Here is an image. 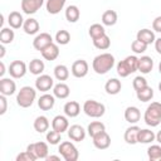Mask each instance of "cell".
Instances as JSON below:
<instances>
[{"mask_svg": "<svg viewBox=\"0 0 161 161\" xmlns=\"http://www.w3.org/2000/svg\"><path fill=\"white\" fill-rule=\"evenodd\" d=\"M15 160H16V161H35V160H38V158L35 157V155H33L31 152H29L28 150H25V151L20 152V153L16 156Z\"/></svg>", "mask_w": 161, "mask_h": 161, "instance_id": "obj_45", "label": "cell"}, {"mask_svg": "<svg viewBox=\"0 0 161 161\" xmlns=\"http://www.w3.org/2000/svg\"><path fill=\"white\" fill-rule=\"evenodd\" d=\"M103 131H106V126L101 121H92L87 127V133L91 137H94L96 135H98V133H101Z\"/></svg>", "mask_w": 161, "mask_h": 161, "instance_id": "obj_35", "label": "cell"}, {"mask_svg": "<svg viewBox=\"0 0 161 161\" xmlns=\"http://www.w3.org/2000/svg\"><path fill=\"white\" fill-rule=\"evenodd\" d=\"M136 97H137V99L141 101V102H150V101L153 98V89H152L150 86H147V87H145L143 89L136 92Z\"/></svg>", "mask_w": 161, "mask_h": 161, "instance_id": "obj_39", "label": "cell"}, {"mask_svg": "<svg viewBox=\"0 0 161 161\" xmlns=\"http://www.w3.org/2000/svg\"><path fill=\"white\" fill-rule=\"evenodd\" d=\"M34 130L38 132V133H44L49 130V126H50V122L48 119V117L45 116H38L35 119H34Z\"/></svg>", "mask_w": 161, "mask_h": 161, "instance_id": "obj_31", "label": "cell"}, {"mask_svg": "<svg viewBox=\"0 0 161 161\" xmlns=\"http://www.w3.org/2000/svg\"><path fill=\"white\" fill-rule=\"evenodd\" d=\"M4 55H5V47H4V44H1L0 45V59H3Z\"/></svg>", "mask_w": 161, "mask_h": 161, "instance_id": "obj_51", "label": "cell"}, {"mask_svg": "<svg viewBox=\"0 0 161 161\" xmlns=\"http://www.w3.org/2000/svg\"><path fill=\"white\" fill-rule=\"evenodd\" d=\"M15 92H16V83L11 78L3 77L0 79V93L9 97V96H13Z\"/></svg>", "mask_w": 161, "mask_h": 161, "instance_id": "obj_15", "label": "cell"}, {"mask_svg": "<svg viewBox=\"0 0 161 161\" xmlns=\"http://www.w3.org/2000/svg\"><path fill=\"white\" fill-rule=\"evenodd\" d=\"M147 47H148L147 44H145L143 42L138 40V39L133 40L132 44H131V49H132V52L135 54H142V53H145L146 49H147Z\"/></svg>", "mask_w": 161, "mask_h": 161, "instance_id": "obj_43", "label": "cell"}, {"mask_svg": "<svg viewBox=\"0 0 161 161\" xmlns=\"http://www.w3.org/2000/svg\"><path fill=\"white\" fill-rule=\"evenodd\" d=\"M40 53L45 60H49V62L55 60L59 57V45L57 43H52L48 47H45Z\"/></svg>", "mask_w": 161, "mask_h": 161, "instance_id": "obj_18", "label": "cell"}, {"mask_svg": "<svg viewBox=\"0 0 161 161\" xmlns=\"http://www.w3.org/2000/svg\"><path fill=\"white\" fill-rule=\"evenodd\" d=\"M15 38V33L13 30V28H1V31H0V43L6 45V44H10L13 43Z\"/></svg>", "mask_w": 161, "mask_h": 161, "instance_id": "obj_36", "label": "cell"}, {"mask_svg": "<svg viewBox=\"0 0 161 161\" xmlns=\"http://www.w3.org/2000/svg\"><path fill=\"white\" fill-rule=\"evenodd\" d=\"M88 34H89V36L92 38V40H93V39H97V38H99V36H102V35H104V34H106L104 25H103V24H98V23L92 24V25L89 26V29H88Z\"/></svg>", "mask_w": 161, "mask_h": 161, "instance_id": "obj_37", "label": "cell"}, {"mask_svg": "<svg viewBox=\"0 0 161 161\" xmlns=\"http://www.w3.org/2000/svg\"><path fill=\"white\" fill-rule=\"evenodd\" d=\"M116 64V59L111 53H101L93 58L92 68L97 74L108 73Z\"/></svg>", "mask_w": 161, "mask_h": 161, "instance_id": "obj_1", "label": "cell"}, {"mask_svg": "<svg viewBox=\"0 0 161 161\" xmlns=\"http://www.w3.org/2000/svg\"><path fill=\"white\" fill-rule=\"evenodd\" d=\"M147 86H148V84H147V80H146V78L142 77V75H137V77H135L133 80H132V87H133V89H135L136 92L143 89V88L147 87Z\"/></svg>", "mask_w": 161, "mask_h": 161, "instance_id": "obj_44", "label": "cell"}, {"mask_svg": "<svg viewBox=\"0 0 161 161\" xmlns=\"http://www.w3.org/2000/svg\"><path fill=\"white\" fill-rule=\"evenodd\" d=\"M65 1L67 0H47L45 1V9L50 15H57L64 9Z\"/></svg>", "mask_w": 161, "mask_h": 161, "instance_id": "obj_21", "label": "cell"}, {"mask_svg": "<svg viewBox=\"0 0 161 161\" xmlns=\"http://www.w3.org/2000/svg\"><path fill=\"white\" fill-rule=\"evenodd\" d=\"M63 111L68 118H74L80 113V104L77 101H68L64 104Z\"/></svg>", "mask_w": 161, "mask_h": 161, "instance_id": "obj_23", "label": "cell"}, {"mask_svg": "<svg viewBox=\"0 0 161 161\" xmlns=\"http://www.w3.org/2000/svg\"><path fill=\"white\" fill-rule=\"evenodd\" d=\"M55 104V96L54 94H49L48 92L42 94L38 99V107L42 111H49L54 107Z\"/></svg>", "mask_w": 161, "mask_h": 161, "instance_id": "obj_17", "label": "cell"}, {"mask_svg": "<svg viewBox=\"0 0 161 161\" xmlns=\"http://www.w3.org/2000/svg\"><path fill=\"white\" fill-rule=\"evenodd\" d=\"M153 69V60L148 55H142L138 58V64H137V70L141 72L142 74H148Z\"/></svg>", "mask_w": 161, "mask_h": 161, "instance_id": "obj_20", "label": "cell"}, {"mask_svg": "<svg viewBox=\"0 0 161 161\" xmlns=\"http://www.w3.org/2000/svg\"><path fill=\"white\" fill-rule=\"evenodd\" d=\"M45 140H47V142L49 145H59L60 141H62V133L52 128L50 131H47Z\"/></svg>", "mask_w": 161, "mask_h": 161, "instance_id": "obj_42", "label": "cell"}, {"mask_svg": "<svg viewBox=\"0 0 161 161\" xmlns=\"http://www.w3.org/2000/svg\"><path fill=\"white\" fill-rule=\"evenodd\" d=\"M89 65L84 59H77L70 67V72L75 78H84L88 74Z\"/></svg>", "mask_w": 161, "mask_h": 161, "instance_id": "obj_11", "label": "cell"}, {"mask_svg": "<svg viewBox=\"0 0 161 161\" xmlns=\"http://www.w3.org/2000/svg\"><path fill=\"white\" fill-rule=\"evenodd\" d=\"M8 111V99H6V96L4 94H0V114H5Z\"/></svg>", "mask_w": 161, "mask_h": 161, "instance_id": "obj_46", "label": "cell"}, {"mask_svg": "<svg viewBox=\"0 0 161 161\" xmlns=\"http://www.w3.org/2000/svg\"><path fill=\"white\" fill-rule=\"evenodd\" d=\"M156 141H157V142L161 145V130H160V131L156 133Z\"/></svg>", "mask_w": 161, "mask_h": 161, "instance_id": "obj_52", "label": "cell"}, {"mask_svg": "<svg viewBox=\"0 0 161 161\" xmlns=\"http://www.w3.org/2000/svg\"><path fill=\"white\" fill-rule=\"evenodd\" d=\"M67 132H68V137L73 142H80L87 136V130H84L80 125H72V126H69Z\"/></svg>", "mask_w": 161, "mask_h": 161, "instance_id": "obj_13", "label": "cell"}, {"mask_svg": "<svg viewBox=\"0 0 161 161\" xmlns=\"http://www.w3.org/2000/svg\"><path fill=\"white\" fill-rule=\"evenodd\" d=\"M156 140V133L148 128H140L137 142L138 143H151Z\"/></svg>", "mask_w": 161, "mask_h": 161, "instance_id": "obj_30", "label": "cell"}, {"mask_svg": "<svg viewBox=\"0 0 161 161\" xmlns=\"http://www.w3.org/2000/svg\"><path fill=\"white\" fill-rule=\"evenodd\" d=\"M92 141H93V146L98 150H106L111 146V137L106 131L92 137Z\"/></svg>", "mask_w": 161, "mask_h": 161, "instance_id": "obj_14", "label": "cell"}, {"mask_svg": "<svg viewBox=\"0 0 161 161\" xmlns=\"http://www.w3.org/2000/svg\"><path fill=\"white\" fill-rule=\"evenodd\" d=\"M158 91H160V92H161V82H160V83H158Z\"/></svg>", "mask_w": 161, "mask_h": 161, "instance_id": "obj_54", "label": "cell"}, {"mask_svg": "<svg viewBox=\"0 0 161 161\" xmlns=\"http://www.w3.org/2000/svg\"><path fill=\"white\" fill-rule=\"evenodd\" d=\"M9 74L11 78L14 79H19V78H23L26 72H28V65L23 62V60H13L9 65V69H8Z\"/></svg>", "mask_w": 161, "mask_h": 161, "instance_id": "obj_8", "label": "cell"}, {"mask_svg": "<svg viewBox=\"0 0 161 161\" xmlns=\"http://www.w3.org/2000/svg\"><path fill=\"white\" fill-rule=\"evenodd\" d=\"M54 40L58 45H67L70 42V34H69L68 30L60 29V30L57 31V34L54 36Z\"/></svg>", "mask_w": 161, "mask_h": 161, "instance_id": "obj_40", "label": "cell"}, {"mask_svg": "<svg viewBox=\"0 0 161 161\" xmlns=\"http://www.w3.org/2000/svg\"><path fill=\"white\" fill-rule=\"evenodd\" d=\"M53 94L58 99H65L70 94V88L64 82H59V83L54 84V87H53Z\"/></svg>", "mask_w": 161, "mask_h": 161, "instance_id": "obj_22", "label": "cell"}, {"mask_svg": "<svg viewBox=\"0 0 161 161\" xmlns=\"http://www.w3.org/2000/svg\"><path fill=\"white\" fill-rule=\"evenodd\" d=\"M143 121L150 127H157L161 122V103L151 102L143 113Z\"/></svg>", "mask_w": 161, "mask_h": 161, "instance_id": "obj_3", "label": "cell"}, {"mask_svg": "<svg viewBox=\"0 0 161 161\" xmlns=\"http://www.w3.org/2000/svg\"><path fill=\"white\" fill-rule=\"evenodd\" d=\"M53 73H54V78H55L57 80H59V82H64V80H67V79L69 78V69H68V67L64 65V64H58V65H55Z\"/></svg>", "mask_w": 161, "mask_h": 161, "instance_id": "obj_33", "label": "cell"}, {"mask_svg": "<svg viewBox=\"0 0 161 161\" xmlns=\"http://www.w3.org/2000/svg\"><path fill=\"white\" fill-rule=\"evenodd\" d=\"M44 69H45L44 62L40 60V59H38V58L31 59L30 63L28 64V70H29L31 74H34V75H40V74H43Z\"/></svg>", "mask_w": 161, "mask_h": 161, "instance_id": "obj_32", "label": "cell"}, {"mask_svg": "<svg viewBox=\"0 0 161 161\" xmlns=\"http://www.w3.org/2000/svg\"><path fill=\"white\" fill-rule=\"evenodd\" d=\"M138 131H140V127L136 126V125H131L130 127H127L126 131H125V135H123V138H125L126 143H128V145H136V143H138L137 142Z\"/></svg>", "mask_w": 161, "mask_h": 161, "instance_id": "obj_26", "label": "cell"}, {"mask_svg": "<svg viewBox=\"0 0 161 161\" xmlns=\"http://www.w3.org/2000/svg\"><path fill=\"white\" fill-rule=\"evenodd\" d=\"M24 21L25 20H24L21 13H19V11H11L8 15V24L13 29H20V28H23Z\"/></svg>", "mask_w": 161, "mask_h": 161, "instance_id": "obj_27", "label": "cell"}, {"mask_svg": "<svg viewBox=\"0 0 161 161\" xmlns=\"http://www.w3.org/2000/svg\"><path fill=\"white\" fill-rule=\"evenodd\" d=\"M44 1L45 0H21L20 8L24 14L33 15L44 5Z\"/></svg>", "mask_w": 161, "mask_h": 161, "instance_id": "obj_12", "label": "cell"}, {"mask_svg": "<svg viewBox=\"0 0 161 161\" xmlns=\"http://www.w3.org/2000/svg\"><path fill=\"white\" fill-rule=\"evenodd\" d=\"M82 109L91 118H101L106 113V106L94 99H87L83 103Z\"/></svg>", "mask_w": 161, "mask_h": 161, "instance_id": "obj_5", "label": "cell"}, {"mask_svg": "<svg viewBox=\"0 0 161 161\" xmlns=\"http://www.w3.org/2000/svg\"><path fill=\"white\" fill-rule=\"evenodd\" d=\"M39 29H40V25H39V23H38L36 19H34V18L25 19L24 25H23V30L25 31V34H28V35H35V34L39 33Z\"/></svg>", "mask_w": 161, "mask_h": 161, "instance_id": "obj_28", "label": "cell"}, {"mask_svg": "<svg viewBox=\"0 0 161 161\" xmlns=\"http://www.w3.org/2000/svg\"><path fill=\"white\" fill-rule=\"evenodd\" d=\"M136 39H138V40L143 42L145 44L150 45V44L155 43V40H156L155 31H153V30H151V29L143 28V29H141V30H138V31H137V34H136Z\"/></svg>", "mask_w": 161, "mask_h": 161, "instance_id": "obj_24", "label": "cell"}, {"mask_svg": "<svg viewBox=\"0 0 161 161\" xmlns=\"http://www.w3.org/2000/svg\"><path fill=\"white\" fill-rule=\"evenodd\" d=\"M125 119L130 125H136L141 119V111L136 106H128L125 109Z\"/></svg>", "mask_w": 161, "mask_h": 161, "instance_id": "obj_19", "label": "cell"}, {"mask_svg": "<svg viewBox=\"0 0 161 161\" xmlns=\"http://www.w3.org/2000/svg\"><path fill=\"white\" fill-rule=\"evenodd\" d=\"M35 99H36V88H33L30 86L21 87L16 93V103L21 108L31 107Z\"/></svg>", "mask_w": 161, "mask_h": 161, "instance_id": "obj_2", "label": "cell"}, {"mask_svg": "<svg viewBox=\"0 0 161 161\" xmlns=\"http://www.w3.org/2000/svg\"><path fill=\"white\" fill-rule=\"evenodd\" d=\"M137 64H138V58L136 55H127L125 59L117 63L116 65L117 74L121 78H126L137 70Z\"/></svg>", "mask_w": 161, "mask_h": 161, "instance_id": "obj_4", "label": "cell"}, {"mask_svg": "<svg viewBox=\"0 0 161 161\" xmlns=\"http://www.w3.org/2000/svg\"><path fill=\"white\" fill-rule=\"evenodd\" d=\"M121 89H122V83H121V80L117 79V78H111V79H108V80L106 82V84H104V91H106V93H107V94H111V96L118 94V93L121 92Z\"/></svg>", "mask_w": 161, "mask_h": 161, "instance_id": "obj_25", "label": "cell"}, {"mask_svg": "<svg viewBox=\"0 0 161 161\" xmlns=\"http://www.w3.org/2000/svg\"><path fill=\"white\" fill-rule=\"evenodd\" d=\"M52 128L63 133L65 131H68L69 128V121H68V117L64 114H58L55 116L53 119H52Z\"/></svg>", "mask_w": 161, "mask_h": 161, "instance_id": "obj_16", "label": "cell"}, {"mask_svg": "<svg viewBox=\"0 0 161 161\" xmlns=\"http://www.w3.org/2000/svg\"><path fill=\"white\" fill-rule=\"evenodd\" d=\"M58 152L65 161H77L78 157H79L78 148L75 147V145L72 141L60 142L59 147H58Z\"/></svg>", "mask_w": 161, "mask_h": 161, "instance_id": "obj_6", "label": "cell"}, {"mask_svg": "<svg viewBox=\"0 0 161 161\" xmlns=\"http://www.w3.org/2000/svg\"><path fill=\"white\" fill-rule=\"evenodd\" d=\"M52 43H54V40H53V36L49 34V33H38L36 35H35V38H34V40H33V47H34V49L35 50H38V52H42L45 47H48L49 44H52Z\"/></svg>", "mask_w": 161, "mask_h": 161, "instance_id": "obj_10", "label": "cell"}, {"mask_svg": "<svg viewBox=\"0 0 161 161\" xmlns=\"http://www.w3.org/2000/svg\"><path fill=\"white\" fill-rule=\"evenodd\" d=\"M147 157L150 161H161V146L158 145H151L147 148Z\"/></svg>", "mask_w": 161, "mask_h": 161, "instance_id": "obj_41", "label": "cell"}, {"mask_svg": "<svg viewBox=\"0 0 161 161\" xmlns=\"http://www.w3.org/2000/svg\"><path fill=\"white\" fill-rule=\"evenodd\" d=\"M5 64H4V62H0V77L3 78L4 77V74H5Z\"/></svg>", "mask_w": 161, "mask_h": 161, "instance_id": "obj_50", "label": "cell"}, {"mask_svg": "<svg viewBox=\"0 0 161 161\" xmlns=\"http://www.w3.org/2000/svg\"><path fill=\"white\" fill-rule=\"evenodd\" d=\"M93 45H94V48H97L99 50H107L111 47V39L107 34H104L97 39H93Z\"/></svg>", "mask_w": 161, "mask_h": 161, "instance_id": "obj_38", "label": "cell"}, {"mask_svg": "<svg viewBox=\"0 0 161 161\" xmlns=\"http://www.w3.org/2000/svg\"><path fill=\"white\" fill-rule=\"evenodd\" d=\"M158 72H160V74H161V62L158 63Z\"/></svg>", "mask_w": 161, "mask_h": 161, "instance_id": "obj_53", "label": "cell"}, {"mask_svg": "<svg viewBox=\"0 0 161 161\" xmlns=\"http://www.w3.org/2000/svg\"><path fill=\"white\" fill-rule=\"evenodd\" d=\"M155 49H156V52L158 53V54H161V36L160 38H157L156 40H155Z\"/></svg>", "mask_w": 161, "mask_h": 161, "instance_id": "obj_48", "label": "cell"}, {"mask_svg": "<svg viewBox=\"0 0 161 161\" xmlns=\"http://www.w3.org/2000/svg\"><path fill=\"white\" fill-rule=\"evenodd\" d=\"M47 161H59L60 160V156H57V155H48V157L45 158Z\"/></svg>", "mask_w": 161, "mask_h": 161, "instance_id": "obj_49", "label": "cell"}, {"mask_svg": "<svg viewBox=\"0 0 161 161\" xmlns=\"http://www.w3.org/2000/svg\"><path fill=\"white\" fill-rule=\"evenodd\" d=\"M118 20V15L114 10H106L102 14V24L104 26H113Z\"/></svg>", "mask_w": 161, "mask_h": 161, "instance_id": "obj_34", "label": "cell"}, {"mask_svg": "<svg viewBox=\"0 0 161 161\" xmlns=\"http://www.w3.org/2000/svg\"><path fill=\"white\" fill-rule=\"evenodd\" d=\"M64 15H65V19L68 23H77L80 18V10L77 5H68L65 8V11H64Z\"/></svg>", "mask_w": 161, "mask_h": 161, "instance_id": "obj_29", "label": "cell"}, {"mask_svg": "<svg viewBox=\"0 0 161 161\" xmlns=\"http://www.w3.org/2000/svg\"><path fill=\"white\" fill-rule=\"evenodd\" d=\"M53 87H54L53 77H50L48 74H40V75L36 77V79H35V88H36V91L47 93L50 89H53Z\"/></svg>", "mask_w": 161, "mask_h": 161, "instance_id": "obj_9", "label": "cell"}, {"mask_svg": "<svg viewBox=\"0 0 161 161\" xmlns=\"http://www.w3.org/2000/svg\"><path fill=\"white\" fill-rule=\"evenodd\" d=\"M152 30L156 33H161V15L156 16L152 21Z\"/></svg>", "mask_w": 161, "mask_h": 161, "instance_id": "obj_47", "label": "cell"}, {"mask_svg": "<svg viewBox=\"0 0 161 161\" xmlns=\"http://www.w3.org/2000/svg\"><path fill=\"white\" fill-rule=\"evenodd\" d=\"M26 150L29 152H31L33 155H35L36 158H40V160H45L49 155V147H48V143L47 142H43V141H39V142H33V143H29L26 146Z\"/></svg>", "mask_w": 161, "mask_h": 161, "instance_id": "obj_7", "label": "cell"}]
</instances>
